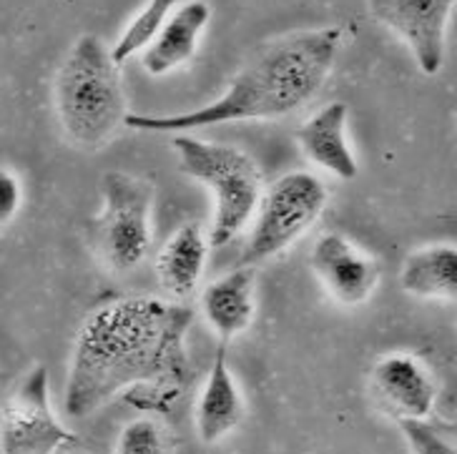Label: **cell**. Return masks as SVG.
Here are the masks:
<instances>
[{"label": "cell", "mask_w": 457, "mask_h": 454, "mask_svg": "<svg viewBox=\"0 0 457 454\" xmlns=\"http://www.w3.org/2000/svg\"><path fill=\"white\" fill-rule=\"evenodd\" d=\"M23 203V186L18 176L8 169H0V227L11 224Z\"/></svg>", "instance_id": "20"}, {"label": "cell", "mask_w": 457, "mask_h": 454, "mask_svg": "<svg viewBox=\"0 0 457 454\" xmlns=\"http://www.w3.org/2000/svg\"><path fill=\"white\" fill-rule=\"evenodd\" d=\"M171 146L179 159V171L214 194L209 246H227L254 219L256 206L264 194V181L256 161L242 148L202 141L191 134H176Z\"/></svg>", "instance_id": "4"}, {"label": "cell", "mask_w": 457, "mask_h": 454, "mask_svg": "<svg viewBox=\"0 0 457 454\" xmlns=\"http://www.w3.org/2000/svg\"><path fill=\"white\" fill-rule=\"evenodd\" d=\"M154 184L126 171H108L101 178V214L96 241L108 268L134 271L151 246Z\"/></svg>", "instance_id": "6"}, {"label": "cell", "mask_w": 457, "mask_h": 454, "mask_svg": "<svg viewBox=\"0 0 457 454\" xmlns=\"http://www.w3.org/2000/svg\"><path fill=\"white\" fill-rule=\"evenodd\" d=\"M209 236L202 224L188 221L176 228L156 256V277L171 301H187L196 294L206 271Z\"/></svg>", "instance_id": "13"}, {"label": "cell", "mask_w": 457, "mask_h": 454, "mask_svg": "<svg viewBox=\"0 0 457 454\" xmlns=\"http://www.w3.org/2000/svg\"><path fill=\"white\" fill-rule=\"evenodd\" d=\"M400 429L412 454H457V447H453L425 419H400Z\"/></svg>", "instance_id": "19"}, {"label": "cell", "mask_w": 457, "mask_h": 454, "mask_svg": "<svg viewBox=\"0 0 457 454\" xmlns=\"http://www.w3.org/2000/svg\"><path fill=\"white\" fill-rule=\"evenodd\" d=\"M244 400L234 372L228 367L227 347L216 349L199 401H196V434L204 444H216L242 425Z\"/></svg>", "instance_id": "15"}, {"label": "cell", "mask_w": 457, "mask_h": 454, "mask_svg": "<svg viewBox=\"0 0 457 454\" xmlns=\"http://www.w3.org/2000/svg\"><path fill=\"white\" fill-rule=\"evenodd\" d=\"M372 384L397 419H428L435 409V379L428 367L410 354L382 357L372 369Z\"/></svg>", "instance_id": "11"}, {"label": "cell", "mask_w": 457, "mask_h": 454, "mask_svg": "<svg viewBox=\"0 0 457 454\" xmlns=\"http://www.w3.org/2000/svg\"><path fill=\"white\" fill-rule=\"evenodd\" d=\"M400 286L420 299L457 301V246L435 244L404 259Z\"/></svg>", "instance_id": "16"}, {"label": "cell", "mask_w": 457, "mask_h": 454, "mask_svg": "<svg viewBox=\"0 0 457 454\" xmlns=\"http://www.w3.org/2000/svg\"><path fill=\"white\" fill-rule=\"evenodd\" d=\"M212 23V5L204 0L181 3L166 21L159 36L141 54V63L151 76H169L171 70L188 63L202 40L204 30Z\"/></svg>", "instance_id": "12"}, {"label": "cell", "mask_w": 457, "mask_h": 454, "mask_svg": "<svg viewBox=\"0 0 457 454\" xmlns=\"http://www.w3.org/2000/svg\"><path fill=\"white\" fill-rule=\"evenodd\" d=\"M66 454H83V452H73V450H68V452Z\"/></svg>", "instance_id": "21"}, {"label": "cell", "mask_w": 457, "mask_h": 454, "mask_svg": "<svg viewBox=\"0 0 457 454\" xmlns=\"http://www.w3.org/2000/svg\"><path fill=\"white\" fill-rule=\"evenodd\" d=\"M116 454H169L162 427L154 419H136L121 429Z\"/></svg>", "instance_id": "18"}, {"label": "cell", "mask_w": 457, "mask_h": 454, "mask_svg": "<svg viewBox=\"0 0 457 454\" xmlns=\"http://www.w3.org/2000/svg\"><path fill=\"white\" fill-rule=\"evenodd\" d=\"M367 8L379 26L410 48L425 76L440 73L455 0H367Z\"/></svg>", "instance_id": "8"}, {"label": "cell", "mask_w": 457, "mask_h": 454, "mask_svg": "<svg viewBox=\"0 0 457 454\" xmlns=\"http://www.w3.org/2000/svg\"><path fill=\"white\" fill-rule=\"evenodd\" d=\"M347 123H350V108L342 101H335L320 108L296 131V144L302 148L304 159L339 181H354L360 174V163L347 136Z\"/></svg>", "instance_id": "10"}, {"label": "cell", "mask_w": 457, "mask_h": 454, "mask_svg": "<svg viewBox=\"0 0 457 454\" xmlns=\"http://www.w3.org/2000/svg\"><path fill=\"white\" fill-rule=\"evenodd\" d=\"M76 444L51 407V375L36 364L0 409V454H61Z\"/></svg>", "instance_id": "7"}, {"label": "cell", "mask_w": 457, "mask_h": 454, "mask_svg": "<svg viewBox=\"0 0 457 454\" xmlns=\"http://www.w3.org/2000/svg\"><path fill=\"white\" fill-rule=\"evenodd\" d=\"M191 307L156 296H119L94 307L79 326L68 364V417L98 412L126 392L171 404L188 372Z\"/></svg>", "instance_id": "1"}, {"label": "cell", "mask_w": 457, "mask_h": 454, "mask_svg": "<svg viewBox=\"0 0 457 454\" xmlns=\"http://www.w3.org/2000/svg\"><path fill=\"white\" fill-rule=\"evenodd\" d=\"M256 271L254 267H237L212 281L202 292V311L221 344L244 334L256 311Z\"/></svg>", "instance_id": "14"}, {"label": "cell", "mask_w": 457, "mask_h": 454, "mask_svg": "<svg viewBox=\"0 0 457 454\" xmlns=\"http://www.w3.org/2000/svg\"><path fill=\"white\" fill-rule=\"evenodd\" d=\"M327 201L329 191L317 174L289 171L279 176L262 194L239 267H256L287 252L320 221Z\"/></svg>", "instance_id": "5"}, {"label": "cell", "mask_w": 457, "mask_h": 454, "mask_svg": "<svg viewBox=\"0 0 457 454\" xmlns=\"http://www.w3.org/2000/svg\"><path fill=\"white\" fill-rule=\"evenodd\" d=\"M54 101L61 128L76 148L98 151L119 134L129 116L121 66L98 36L86 33L71 45L55 73Z\"/></svg>", "instance_id": "3"}, {"label": "cell", "mask_w": 457, "mask_h": 454, "mask_svg": "<svg viewBox=\"0 0 457 454\" xmlns=\"http://www.w3.org/2000/svg\"><path fill=\"white\" fill-rule=\"evenodd\" d=\"M179 5H181V0H148L146 5L136 13L134 21L123 28L119 40L111 45L113 61L123 66L129 58L144 54V48L159 36V30L166 26V21L174 15Z\"/></svg>", "instance_id": "17"}, {"label": "cell", "mask_w": 457, "mask_h": 454, "mask_svg": "<svg viewBox=\"0 0 457 454\" xmlns=\"http://www.w3.org/2000/svg\"><path fill=\"white\" fill-rule=\"evenodd\" d=\"M310 267L324 292L342 307H362L379 284V264L337 231L314 241Z\"/></svg>", "instance_id": "9"}, {"label": "cell", "mask_w": 457, "mask_h": 454, "mask_svg": "<svg viewBox=\"0 0 457 454\" xmlns=\"http://www.w3.org/2000/svg\"><path fill=\"white\" fill-rule=\"evenodd\" d=\"M342 43L345 30L339 26L296 30L256 54L212 103L169 116L129 113L123 126L146 134H191L239 120L284 119L322 91Z\"/></svg>", "instance_id": "2"}]
</instances>
